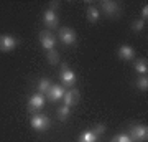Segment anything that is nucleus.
<instances>
[{"label": "nucleus", "mask_w": 148, "mask_h": 142, "mask_svg": "<svg viewBox=\"0 0 148 142\" xmlns=\"http://www.w3.org/2000/svg\"><path fill=\"white\" fill-rule=\"evenodd\" d=\"M128 137L132 141L145 142L148 139V127L145 124H133L128 127Z\"/></svg>", "instance_id": "1"}, {"label": "nucleus", "mask_w": 148, "mask_h": 142, "mask_svg": "<svg viewBox=\"0 0 148 142\" xmlns=\"http://www.w3.org/2000/svg\"><path fill=\"white\" fill-rule=\"evenodd\" d=\"M30 124H32V127L36 132H46L48 129H49L51 121H49V117L45 116V114H33L32 119H30Z\"/></svg>", "instance_id": "2"}, {"label": "nucleus", "mask_w": 148, "mask_h": 142, "mask_svg": "<svg viewBox=\"0 0 148 142\" xmlns=\"http://www.w3.org/2000/svg\"><path fill=\"white\" fill-rule=\"evenodd\" d=\"M59 79H61V83L64 86H74L76 84V73H74L73 69L68 66V63H63L61 64V69H59Z\"/></svg>", "instance_id": "3"}, {"label": "nucleus", "mask_w": 148, "mask_h": 142, "mask_svg": "<svg viewBox=\"0 0 148 142\" xmlns=\"http://www.w3.org/2000/svg\"><path fill=\"white\" fill-rule=\"evenodd\" d=\"M58 38L59 42L63 43V45H74L76 40H77V35L74 32L73 28H69V26H63L58 33Z\"/></svg>", "instance_id": "4"}, {"label": "nucleus", "mask_w": 148, "mask_h": 142, "mask_svg": "<svg viewBox=\"0 0 148 142\" xmlns=\"http://www.w3.org/2000/svg\"><path fill=\"white\" fill-rule=\"evenodd\" d=\"M38 38H40L41 46L45 48L46 51H48V50H54V45H56V37L53 35V32H49V30H43V32H40Z\"/></svg>", "instance_id": "5"}, {"label": "nucleus", "mask_w": 148, "mask_h": 142, "mask_svg": "<svg viewBox=\"0 0 148 142\" xmlns=\"http://www.w3.org/2000/svg\"><path fill=\"white\" fill-rule=\"evenodd\" d=\"M16 45H18V40H16L13 35H8V33L0 35V51L8 53V51H12V50H15Z\"/></svg>", "instance_id": "6"}, {"label": "nucleus", "mask_w": 148, "mask_h": 142, "mask_svg": "<svg viewBox=\"0 0 148 142\" xmlns=\"http://www.w3.org/2000/svg\"><path fill=\"white\" fill-rule=\"evenodd\" d=\"M43 23L46 25V28L49 30V32H51V30H54V28L59 25V17H58V13L48 8V10L43 13Z\"/></svg>", "instance_id": "7"}, {"label": "nucleus", "mask_w": 148, "mask_h": 142, "mask_svg": "<svg viewBox=\"0 0 148 142\" xmlns=\"http://www.w3.org/2000/svg\"><path fill=\"white\" fill-rule=\"evenodd\" d=\"M45 104H46V98L43 94H40V93H36V94H33L30 99H28V111L30 112H35V111H40L45 107Z\"/></svg>", "instance_id": "8"}, {"label": "nucleus", "mask_w": 148, "mask_h": 142, "mask_svg": "<svg viewBox=\"0 0 148 142\" xmlns=\"http://www.w3.org/2000/svg\"><path fill=\"white\" fill-rule=\"evenodd\" d=\"M101 7L107 17H117L120 12V5L114 0H104V2H101Z\"/></svg>", "instance_id": "9"}, {"label": "nucleus", "mask_w": 148, "mask_h": 142, "mask_svg": "<svg viewBox=\"0 0 148 142\" xmlns=\"http://www.w3.org/2000/svg\"><path fill=\"white\" fill-rule=\"evenodd\" d=\"M117 55H119V58L123 60V61H132V60H135V50H133L130 45H122V46H119Z\"/></svg>", "instance_id": "10"}, {"label": "nucleus", "mask_w": 148, "mask_h": 142, "mask_svg": "<svg viewBox=\"0 0 148 142\" xmlns=\"http://www.w3.org/2000/svg\"><path fill=\"white\" fill-rule=\"evenodd\" d=\"M79 98H81V94H79V91L77 89H68L66 93H64V96H63V99H64V106H74V104H77L79 103Z\"/></svg>", "instance_id": "11"}, {"label": "nucleus", "mask_w": 148, "mask_h": 142, "mask_svg": "<svg viewBox=\"0 0 148 142\" xmlns=\"http://www.w3.org/2000/svg\"><path fill=\"white\" fill-rule=\"evenodd\" d=\"M64 93H66V89H64L63 86H59V84H53V86H51V89L48 91V99H49V101H59L64 96Z\"/></svg>", "instance_id": "12"}, {"label": "nucleus", "mask_w": 148, "mask_h": 142, "mask_svg": "<svg viewBox=\"0 0 148 142\" xmlns=\"http://www.w3.org/2000/svg\"><path fill=\"white\" fill-rule=\"evenodd\" d=\"M86 18H87L89 23H97L99 18H101V12H99V8H95L94 5H89L87 7V10H86Z\"/></svg>", "instance_id": "13"}, {"label": "nucleus", "mask_w": 148, "mask_h": 142, "mask_svg": "<svg viewBox=\"0 0 148 142\" xmlns=\"http://www.w3.org/2000/svg\"><path fill=\"white\" fill-rule=\"evenodd\" d=\"M51 86H53V84H51V81H49L48 78H41L40 81H38V93L43 94V96L48 94V91L51 89Z\"/></svg>", "instance_id": "14"}, {"label": "nucleus", "mask_w": 148, "mask_h": 142, "mask_svg": "<svg viewBox=\"0 0 148 142\" xmlns=\"http://www.w3.org/2000/svg\"><path fill=\"white\" fill-rule=\"evenodd\" d=\"M99 137H101V136H97V134L90 129V131H86V132L81 134L79 142H97V141H99Z\"/></svg>", "instance_id": "15"}, {"label": "nucleus", "mask_w": 148, "mask_h": 142, "mask_svg": "<svg viewBox=\"0 0 148 142\" xmlns=\"http://www.w3.org/2000/svg\"><path fill=\"white\" fill-rule=\"evenodd\" d=\"M135 69H137V73L147 76V73H148V61L145 58H138L137 61H135Z\"/></svg>", "instance_id": "16"}, {"label": "nucleus", "mask_w": 148, "mask_h": 142, "mask_svg": "<svg viewBox=\"0 0 148 142\" xmlns=\"http://www.w3.org/2000/svg\"><path fill=\"white\" fill-rule=\"evenodd\" d=\"M69 116H71V107H69V106H64V104H63V106H61V107L58 109V119H59L61 122H64Z\"/></svg>", "instance_id": "17"}, {"label": "nucleus", "mask_w": 148, "mask_h": 142, "mask_svg": "<svg viewBox=\"0 0 148 142\" xmlns=\"http://www.w3.org/2000/svg\"><path fill=\"white\" fill-rule=\"evenodd\" d=\"M46 58H48V63L58 64L59 63V53L56 51V50H48L46 51Z\"/></svg>", "instance_id": "18"}, {"label": "nucleus", "mask_w": 148, "mask_h": 142, "mask_svg": "<svg viewBox=\"0 0 148 142\" xmlns=\"http://www.w3.org/2000/svg\"><path fill=\"white\" fill-rule=\"evenodd\" d=\"M145 25H147V23H145V21H143L142 18H138V20H133V21H132V25H130V28H132L133 32L140 33V32L143 30V28H145Z\"/></svg>", "instance_id": "19"}, {"label": "nucleus", "mask_w": 148, "mask_h": 142, "mask_svg": "<svg viewBox=\"0 0 148 142\" xmlns=\"http://www.w3.org/2000/svg\"><path fill=\"white\" fill-rule=\"evenodd\" d=\"M137 88L140 91H147L148 89V78L147 76H138V79H137Z\"/></svg>", "instance_id": "20"}, {"label": "nucleus", "mask_w": 148, "mask_h": 142, "mask_svg": "<svg viewBox=\"0 0 148 142\" xmlns=\"http://www.w3.org/2000/svg\"><path fill=\"white\" fill-rule=\"evenodd\" d=\"M110 142H132V139L128 137V134H119L110 139Z\"/></svg>", "instance_id": "21"}, {"label": "nucleus", "mask_w": 148, "mask_h": 142, "mask_svg": "<svg viewBox=\"0 0 148 142\" xmlns=\"http://www.w3.org/2000/svg\"><path fill=\"white\" fill-rule=\"evenodd\" d=\"M92 131H94L97 136H102V134L106 132V126H104V124H97V126L92 127Z\"/></svg>", "instance_id": "22"}, {"label": "nucleus", "mask_w": 148, "mask_h": 142, "mask_svg": "<svg viewBox=\"0 0 148 142\" xmlns=\"http://www.w3.org/2000/svg\"><path fill=\"white\" fill-rule=\"evenodd\" d=\"M147 18H148V7L143 5V7H142V20L147 23Z\"/></svg>", "instance_id": "23"}, {"label": "nucleus", "mask_w": 148, "mask_h": 142, "mask_svg": "<svg viewBox=\"0 0 148 142\" xmlns=\"http://www.w3.org/2000/svg\"><path fill=\"white\" fill-rule=\"evenodd\" d=\"M58 7H59V2H56V0H54V2H49V10L56 12V8H58Z\"/></svg>", "instance_id": "24"}]
</instances>
